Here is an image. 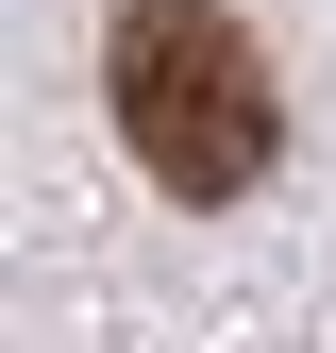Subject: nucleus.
Instances as JSON below:
<instances>
[{"mask_svg": "<svg viewBox=\"0 0 336 353\" xmlns=\"http://www.w3.org/2000/svg\"><path fill=\"white\" fill-rule=\"evenodd\" d=\"M118 135H135V168L168 202H235L252 168L286 152V101H269V51L219 17V0H118Z\"/></svg>", "mask_w": 336, "mask_h": 353, "instance_id": "1", "label": "nucleus"}]
</instances>
